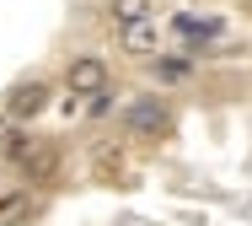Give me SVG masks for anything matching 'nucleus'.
<instances>
[{"mask_svg": "<svg viewBox=\"0 0 252 226\" xmlns=\"http://www.w3.org/2000/svg\"><path fill=\"white\" fill-rule=\"evenodd\" d=\"M172 27H177L183 38H215V33H220V16H177Z\"/></svg>", "mask_w": 252, "mask_h": 226, "instance_id": "nucleus-7", "label": "nucleus"}, {"mask_svg": "<svg viewBox=\"0 0 252 226\" xmlns=\"http://www.w3.org/2000/svg\"><path fill=\"white\" fill-rule=\"evenodd\" d=\"M64 86H70V97H92V92H102V86H107V59H97V54L70 59Z\"/></svg>", "mask_w": 252, "mask_h": 226, "instance_id": "nucleus-2", "label": "nucleus"}, {"mask_svg": "<svg viewBox=\"0 0 252 226\" xmlns=\"http://www.w3.org/2000/svg\"><path fill=\"white\" fill-rule=\"evenodd\" d=\"M5 135H11V118H0V140H5Z\"/></svg>", "mask_w": 252, "mask_h": 226, "instance_id": "nucleus-10", "label": "nucleus"}, {"mask_svg": "<svg viewBox=\"0 0 252 226\" xmlns=\"http://www.w3.org/2000/svg\"><path fill=\"white\" fill-rule=\"evenodd\" d=\"M118 43L129 54H156V16H140V22H118Z\"/></svg>", "mask_w": 252, "mask_h": 226, "instance_id": "nucleus-4", "label": "nucleus"}, {"mask_svg": "<svg viewBox=\"0 0 252 226\" xmlns=\"http://www.w3.org/2000/svg\"><path fill=\"white\" fill-rule=\"evenodd\" d=\"M156 16V0H113V22H140Z\"/></svg>", "mask_w": 252, "mask_h": 226, "instance_id": "nucleus-8", "label": "nucleus"}, {"mask_svg": "<svg viewBox=\"0 0 252 226\" xmlns=\"http://www.w3.org/2000/svg\"><path fill=\"white\" fill-rule=\"evenodd\" d=\"M11 156H16V162H22L27 172H32V178L54 172V146H49V140H27V146L16 140V146H11Z\"/></svg>", "mask_w": 252, "mask_h": 226, "instance_id": "nucleus-5", "label": "nucleus"}, {"mask_svg": "<svg viewBox=\"0 0 252 226\" xmlns=\"http://www.w3.org/2000/svg\"><path fill=\"white\" fill-rule=\"evenodd\" d=\"M124 124H129L134 135L156 140V135H166V129H172V113H166L161 97H134V103H124Z\"/></svg>", "mask_w": 252, "mask_h": 226, "instance_id": "nucleus-1", "label": "nucleus"}, {"mask_svg": "<svg viewBox=\"0 0 252 226\" xmlns=\"http://www.w3.org/2000/svg\"><path fill=\"white\" fill-rule=\"evenodd\" d=\"M151 75L161 81V86H177V81L193 75V59H183V54H156V59H151Z\"/></svg>", "mask_w": 252, "mask_h": 226, "instance_id": "nucleus-6", "label": "nucleus"}, {"mask_svg": "<svg viewBox=\"0 0 252 226\" xmlns=\"http://www.w3.org/2000/svg\"><path fill=\"white\" fill-rule=\"evenodd\" d=\"M11 216H27V188H16V194H0V221H11Z\"/></svg>", "mask_w": 252, "mask_h": 226, "instance_id": "nucleus-9", "label": "nucleus"}, {"mask_svg": "<svg viewBox=\"0 0 252 226\" xmlns=\"http://www.w3.org/2000/svg\"><path fill=\"white\" fill-rule=\"evenodd\" d=\"M43 108H49V86H43V81H22V86L5 97V118H11V124H22V118H38Z\"/></svg>", "mask_w": 252, "mask_h": 226, "instance_id": "nucleus-3", "label": "nucleus"}]
</instances>
